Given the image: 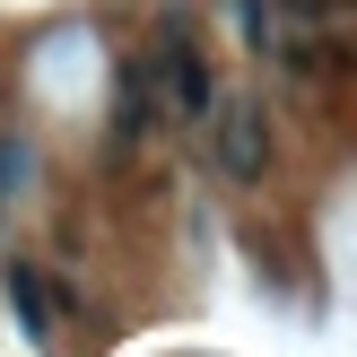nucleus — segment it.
I'll return each mask as SVG.
<instances>
[{
  "instance_id": "obj_4",
  "label": "nucleus",
  "mask_w": 357,
  "mask_h": 357,
  "mask_svg": "<svg viewBox=\"0 0 357 357\" xmlns=\"http://www.w3.org/2000/svg\"><path fill=\"white\" fill-rule=\"evenodd\" d=\"M236 17H244V44L271 52V17H261V0H236Z\"/></svg>"
},
{
  "instance_id": "obj_3",
  "label": "nucleus",
  "mask_w": 357,
  "mask_h": 357,
  "mask_svg": "<svg viewBox=\"0 0 357 357\" xmlns=\"http://www.w3.org/2000/svg\"><path fill=\"white\" fill-rule=\"evenodd\" d=\"M218 114V174L227 183H261V166H271V131H261V105H209Z\"/></svg>"
},
{
  "instance_id": "obj_2",
  "label": "nucleus",
  "mask_w": 357,
  "mask_h": 357,
  "mask_svg": "<svg viewBox=\"0 0 357 357\" xmlns=\"http://www.w3.org/2000/svg\"><path fill=\"white\" fill-rule=\"evenodd\" d=\"M0 296H9V314H17V331H26L35 349H61V323H70V296L52 288L35 261H0Z\"/></svg>"
},
{
  "instance_id": "obj_1",
  "label": "nucleus",
  "mask_w": 357,
  "mask_h": 357,
  "mask_svg": "<svg viewBox=\"0 0 357 357\" xmlns=\"http://www.w3.org/2000/svg\"><path fill=\"white\" fill-rule=\"evenodd\" d=\"M149 87H157V114H174V122H209V105H218V87H209V61H201V44H192V26L174 17L166 26V44L149 52Z\"/></svg>"
}]
</instances>
